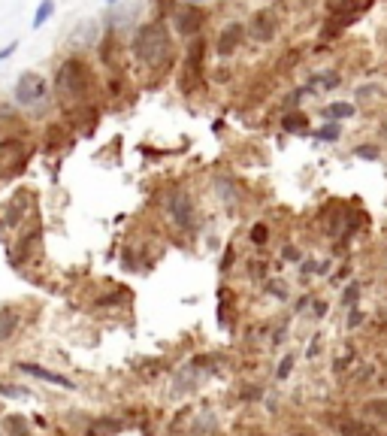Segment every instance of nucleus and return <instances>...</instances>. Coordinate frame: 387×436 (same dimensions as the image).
Returning <instances> with one entry per match:
<instances>
[{
  "label": "nucleus",
  "mask_w": 387,
  "mask_h": 436,
  "mask_svg": "<svg viewBox=\"0 0 387 436\" xmlns=\"http://www.w3.org/2000/svg\"><path fill=\"white\" fill-rule=\"evenodd\" d=\"M130 55L142 70H149L155 76H164L173 70L179 49H176V40H173V33H169L167 21L164 18L140 21L130 37Z\"/></svg>",
  "instance_id": "f257e3e1"
},
{
  "label": "nucleus",
  "mask_w": 387,
  "mask_h": 436,
  "mask_svg": "<svg viewBox=\"0 0 387 436\" xmlns=\"http://www.w3.org/2000/svg\"><path fill=\"white\" fill-rule=\"evenodd\" d=\"M94 67H91L82 55H67V58L55 67L52 76V91L67 106H88L91 94H94Z\"/></svg>",
  "instance_id": "f03ea898"
},
{
  "label": "nucleus",
  "mask_w": 387,
  "mask_h": 436,
  "mask_svg": "<svg viewBox=\"0 0 387 436\" xmlns=\"http://www.w3.org/2000/svg\"><path fill=\"white\" fill-rule=\"evenodd\" d=\"M52 100H55V91H52V85L43 73L28 70V73H21L13 85V104L25 116H33V118L49 116Z\"/></svg>",
  "instance_id": "7ed1b4c3"
},
{
  "label": "nucleus",
  "mask_w": 387,
  "mask_h": 436,
  "mask_svg": "<svg viewBox=\"0 0 387 436\" xmlns=\"http://www.w3.org/2000/svg\"><path fill=\"white\" fill-rule=\"evenodd\" d=\"M167 216H169V221H173L176 228H181V230L194 228V221H197V209H194L191 194L181 191V188L169 191V194H167Z\"/></svg>",
  "instance_id": "20e7f679"
},
{
  "label": "nucleus",
  "mask_w": 387,
  "mask_h": 436,
  "mask_svg": "<svg viewBox=\"0 0 387 436\" xmlns=\"http://www.w3.org/2000/svg\"><path fill=\"white\" fill-rule=\"evenodd\" d=\"M169 18H173V28H176V33H181V37H197V33L203 30V25H206V13H203L200 6H191V4H185V6H176L173 13H169Z\"/></svg>",
  "instance_id": "39448f33"
},
{
  "label": "nucleus",
  "mask_w": 387,
  "mask_h": 436,
  "mask_svg": "<svg viewBox=\"0 0 387 436\" xmlns=\"http://www.w3.org/2000/svg\"><path fill=\"white\" fill-rule=\"evenodd\" d=\"M242 40H245V25L242 21H227V25L218 30V37H215V55L218 58H230V55L242 46Z\"/></svg>",
  "instance_id": "423d86ee"
},
{
  "label": "nucleus",
  "mask_w": 387,
  "mask_h": 436,
  "mask_svg": "<svg viewBox=\"0 0 387 436\" xmlns=\"http://www.w3.org/2000/svg\"><path fill=\"white\" fill-rule=\"evenodd\" d=\"M245 33L252 37L254 43H269L276 40L279 33V16L272 13V9H260V13H254V18L245 25Z\"/></svg>",
  "instance_id": "0eeeda50"
},
{
  "label": "nucleus",
  "mask_w": 387,
  "mask_h": 436,
  "mask_svg": "<svg viewBox=\"0 0 387 436\" xmlns=\"http://www.w3.org/2000/svg\"><path fill=\"white\" fill-rule=\"evenodd\" d=\"M203 64H206V40L200 37H191L188 43V55H185V82L194 79L197 82L200 76H203Z\"/></svg>",
  "instance_id": "6e6552de"
},
{
  "label": "nucleus",
  "mask_w": 387,
  "mask_h": 436,
  "mask_svg": "<svg viewBox=\"0 0 387 436\" xmlns=\"http://www.w3.org/2000/svg\"><path fill=\"white\" fill-rule=\"evenodd\" d=\"M18 367H21V373H30V376L43 379V382H52V385H58V388H73V382L67 376H58V373L43 370V367H33V364H18Z\"/></svg>",
  "instance_id": "1a4fd4ad"
},
{
  "label": "nucleus",
  "mask_w": 387,
  "mask_h": 436,
  "mask_svg": "<svg viewBox=\"0 0 387 436\" xmlns=\"http://www.w3.org/2000/svg\"><path fill=\"white\" fill-rule=\"evenodd\" d=\"M339 82H342V79H339V73L324 70V73H315V76H312L309 85H305V91H333Z\"/></svg>",
  "instance_id": "9d476101"
},
{
  "label": "nucleus",
  "mask_w": 387,
  "mask_h": 436,
  "mask_svg": "<svg viewBox=\"0 0 387 436\" xmlns=\"http://www.w3.org/2000/svg\"><path fill=\"white\" fill-rule=\"evenodd\" d=\"M342 436H381L378 430L372 427L366 421H342V427H339Z\"/></svg>",
  "instance_id": "9b49d317"
},
{
  "label": "nucleus",
  "mask_w": 387,
  "mask_h": 436,
  "mask_svg": "<svg viewBox=\"0 0 387 436\" xmlns=\"http://www.w3.org/2000/svg\"><path fill=\"white\" fill-rule=\"evenodd\" d=\"M55 16V0H40V6H37V13H33V30H40L45 21H49Z\"/></svg>",
  "instance_id": "f8f14e48"
},
{
  "label": "nucleus",
  "mask_w": 387,
  "mask_h": 436,
  "mask_svg": "<svg viewBox=\"0 0 387 436\" xmlns=\"http://www.w3.org/2000/svg\"><path fill=\"white\" fill-rule=\"evenodd\" d=\"M324 116L327 118H351L354 116V106L351 104H330V106H324Z\"/></svg>",
  "instance_id": "ddd939ff"
},
{
  "label": "nucleus",
  "mask_w": 387,
  "mask_h": 436,
  "mask_svg": "<svg viewBox=\"0 0 387 436\" xmlns=\"http://www.w3.org/2000/svg\"><path fill=\"white\" fill-rule=\"evenodd\" d=\"M284 130H291V133H303V130H305V116L291 113L288 118H284Z\"/></svg>",
  "instance_id": "4468645a"
},
{
  "label": "nucleus",
  "mask_w": 387,
  "mask_h": 436,
  "mask_svg": "<svg viewBox=\"0 0 387 436\" xmlns=\"http://www.w3.org/2000/svg\"><path fill=\"white\" fill-rule=\"evenodd\" d=\"M16 315H13V312H4V318H0V340H6L9 337V333H13V328H16Z\"/></svg>",
  "instance_id": "2eb2a0df"
},
{
  "label": "nucleus",
  "mask_w": 387,
  "mask_h": 436,
  "mask_svg": "<svg viewBox=\"0 0 387 436\" xmlns=\"http://www.w3.org/2000/svg\"><path fill=\"white\" fill-rule=\"evenodd\" d=\"M339 133H342V128H339L336 121H330V125H324L321 130L315 133V137H318V140H339Z\"/></svg>",
  "instance_id": "dca6fc26"
},
{
  "label": "nucleus",
  "mask_w": 387,
  "mask_h": 436,
  "mask_svg": "<svg viewBox=\"0 0 387 436\" xmlns=\"http://www.w3.org/2000/svg\"><path fill=\"white\" fill-rule=\"evenodd\" d=\"M333 13H354V0H327Z\"/></svg>",
  "instance_id": "f3484780"
},
{
  "label": "nucleus",
  "mask_w": 387,
  "mask_h": 436,
  "mask_svg": "<svg viewBox=\"0 0 387 436\" xmlns=\"http://www.w3.org/2000/svg\"><path fill=\"white\" fill-rule=\"evenodd\" d=\"M267 240H269L267 225H254V228H252V242H254V245H264Z\"/></svg>",
  "instance_id": "a211bd4d"
},
{
  "label": "nucleus",
  "mask_w": 387,
  "mask_h": 436,
  "mask_svg": "<svg viewBox=\"0 0 387 436\" xmlns=\"http://www.w3.org/2000/svg\"><path fill=\"white\" fill-rule=\"evenodd\" d=\"M366 412H372V415H378V418H387V400H372V403H366Z\"/></svg>",
  "instance_id": "6ab92c4d"
},
{
  "label": "nucleus",
  "mask_w": 387,
  "mask_h": 436,
  "mask_svg": "<svg viewBox=\"0 0 387 436\" xmlns=\"http://www.w3.org/2000/svg\"><path fill=\"white\" fill-rule=\"evenodd\" d=\"M0 394H6V397H28V391H16L13 385H0Z\"/></svg>",
  "instance_id": "aec40b11"
},
{
  "label": "nucleus",
  "mask_w": 387,
  "mask_h": 436,
  "mask_svg": "<svg viewBox=\"0 0 387 436\" xmlns=\"http://www.w3.org/2000/svg\"><path fill=\"white\" fill-rule=\"evenodd\" d=\"M16 49H18V43L13 40V43H9V46H4V49H0V61H6V58H13V55H16Z\"/></svg>",
  "instance_id": "412c9836"
},
{
  "label": "nucleus",
  "mask_w": 387,
  "mask_h": 436,
  "mask_svg": "<svg viewBox=\"0 0 387 436\" xmlns=\"http://www.w3.org/2000/svg\"><path fill=\"white\" fill-rule=\"evenodd\" d=\"M357 155H360V158H375L378 152H375V149H357Z\"/></svg>",
  "instance_id": "4be33fe9"
},
{
  "label": "nucleus",
  "mask_w": 387,
  "mask_h": 436,
  "mask_svg": "<svg viewBox=\"0 0 387 436\" xmlns=\"http://www.w3.org/2000/svg\"><path fill=\"white\" fill-rule=\"evenodd\" d=\"M291 364H293V361H291V357H284V364H281V370H279V376H288V370H291Z\"/></svg>",
  "instance_id": "5701e85b"
},
{
  "label": "nucleus",
  "mask_w": 387,
  "mask_h": 436,
  "mask_svg": "<svg viewBox=\"0 0 387 436\" xmlns=\"http://www.w3.org/2000/svg\"><path fill=\"white\" fill-rule=\"evenodd\" d=\"M185 4H191V6H206L209 0H185Z\"/></svg>",
  "instance_id": "b1692460"
},
{
  "label": "nucleus",
  "mask_w": 387,
  "mask_h": 436,
  "mask_svg": "<svg viewBox=\"0 0 387 436\" xmlns=\"http://www.w3.org/2000/svg\"><path fill=\"white\" fill-rule=\"evenodd\" d=\"M297 4H300V6H312V4H315V0H297Z\"/></svg>",
  "instance_id": "393cba45"
},
{
  "label": "nucleus",
  "mask_w": 387,
  "mask_h": 436,
  "mask_svg": "<svg viewBox=\"0 0 387 436\" xmlns=\"http://www.w3.org/2000/svg\"><path fill=\"white\" fill-rule=\"evenodd\" d=\"M106 4H109V6H118V4H121V0H106Z\"/></svg>",
  "instance_id": "a878e982"
},
{
  "label": "nucleus",
  "mask_w": 387,
  "mask_h": 436,
  "mask_svg": "<svg viewBox=\"0 0 387 436\" xmlns=\"http://www.w3.org/2000/svg\"><path fill=\"white\" fill-rule=\"evenodd\" d=\"M293 436H315V433H293Z\"/></svg>",
  "instance_id": "bb28decb"
}]
</instances>
